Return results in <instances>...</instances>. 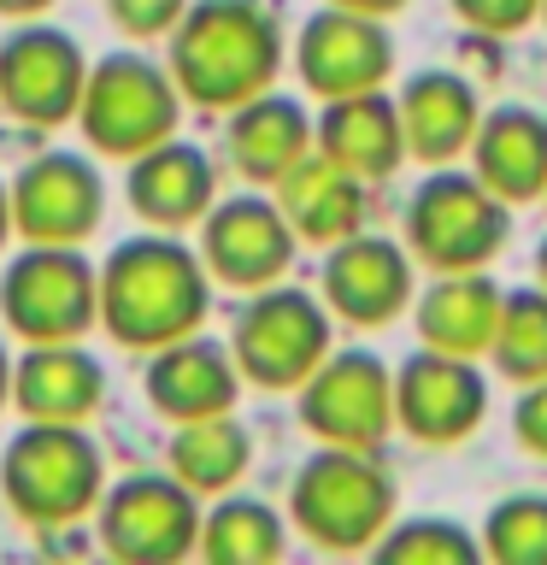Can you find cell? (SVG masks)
I'll use <instances>...</instances> for the list:
<instances>
[{
    "label": "cell",
    "instance_id": "obj_1",
    "mask_svg": "<svg viewBox=\"0 0 547 565\" xmlns=\"http://www.w3.org/2000/svg\"><path fill=\"white\" fill-rule=\"evenodd\" d=\"M212 312V271L201 247L176 242L171 230L130 236L100 259V330L118 348L153 353L194 335Z\"/></svg>",
    "mask_w": 547,
    "mask_h": 565
},
{
    "label": "cell",
    "instance_id": "obj_2",
    "mask_svg": "<svg viewBox=\"0 0 547 565\" xmlns=\"http://www.w3.org/2000/svg\"><path fill=\"white\" fill-rule=\"evenodd\" d=\"M171 77L206 113L265 95L282 71V30L259 0H194L171 35Z\"/></svg>",
    "mask_w": 547,
    "mask_h": 565
},
{
    "label": "cell",
    "instance_id": "obj_3",
    "mask_svg": "<svg viewBox=\"0 0 547 565\" xmlns=\"http://www.w3.org/2000/svg\"><path fill=\"white\" fill-rule=\"evenodd\" d=\"M106 494V454L83 424H42L24 418V430L0 454V501L12 519L35 530L83 524Z\"/></svg>",
    "mask_w": 547,
    "mask_h": 565
},
{
    "label": "cell",
    "instance_id": "obj_4",
    "mask_svg": "<svg viewBox=\"0 0 547 565\" xmlns=\"http://www.w3.org/2000/svg\"><path fill=\"white\" fill-rule=\"evenodd\" d=\"M289 519L300 536L330 554H371L395 524V477L371 459V448L318 441V454L289 483Z\"/></svg>",
    "mask_w": 547,
    "mask_h": 565
},
{
    "label": "cell",
    "instance_id": "obj_5",
    "mask_svg": "<svg viewBox=\"0 0 547 565\" xmlns=\"http://www.w3.org/2000/svg\"><path fill=\"white\" fill-rule=\"evenodd\" d=\"M0 318L18 342H83L100 324V271L77 242H24L0 271Z\"/></svg>",
    "mask_w": 547,
    "mask_h": 565
},
{
    "label": "cell",
    "instance_id": "obj_6",
    "mask_svg": "<svg viewBox=\"0 0 547 565\" xmlns=\"http://www.w3.org/2000/svg\"><path fill=\"white\" fill-rule=\"evenodd\" d=\"M176 118H183V88H176L171 65H153L148 53L130 47L88 65L77 130L95 141V153L136 159L176 136Z\"/></svg>",
    "mask_w": 547,
    "mask_h": 565
},
{
    "label": "cell",
    "instance_id": "obj_7",
    "mask_svg": "<svg viewBox=\"0 0 547 565\" xmlns=\"http://www.w3.org/2000/svg\"><path fill=\"white\" fill-rule=\"evenodd\" d=\"M512 212L476 171H430L406 201V247L430 271H476L506 247Z\"/></svg>",
    "mask_w": 547,
    "mask_h": 565
},
{
    "label": "cell",
    "instance_id": "obj_8",
    "mask_svg": "<svg viewBox=\"0 0 547 565\" xmlns=\"http://www.w3.org/2000/svg\"><path fill=\"white\" fill-rule=\"evenodd\" d=\"M242 377L259 388H300L330 353V307L294 282H265L229 330Z\"/></svg>",
    "mask_w": 547,
    "mask_h": 565
},
{
    "label": "cell",
    "instance_id": "obj_9",
    "mask_svg": "<svg viewBox=\"0 0 547 565\" xmlns=\"http://www.w3.org/2000/svg\"><path fill=\"white\" fill-rule=\"evenodd\" d=\"M100 547L124 565H171L201 542V494L171 471L124 477L95 507Z\"/></svg>",
    "mask_w": 547,
    "mask_h": 565
},
{
    "label": "cell",
    "instance_id": "obj_10",
    "mask_svg": "<svg viewBox=\"0 0 547 565\" xmlns=\"http://www.w3.org/2000/svg\"><path fill=\"white\" fill-rule=\"evenodd\" d=\"M83 83H88V53L77 47L71 30L24 18L0 42V113H12L18 124H35V130L77 124Z\"/></svg>",
    "mask_w": 547,
    "mask_h": 565
},
{
    "label": "cell",
    "instance_id": "obj_11",
    "mask_svg": "<svg viewBox=\"0 0 547 565\" xmlns=\"http://www.w3.org/2000/svg\"><path fill=\"white\" fill-rule=\"evenodd\" d=\"M300 424L330 448H377L395 430V371L365 348L324 353L300 383Z\"/></svg>",
    "mask_w": 547,
    "mask_h": 565
},
{
    "label": "cell",
    "instance_id": "obj_12",
    "mask_svg": "<svg viewBox=\"0 0 547 565\" xmlns=\"http://www.w3.org/2000/svg\"><path fill=\"white\" fill-rule=\"evenodd\" d=\"M12 236L18 242H88L106 218V183L88 153L47 148L12 177Z\"/></svg>",
    "mask_w": 547,
    "mask_h": 565
},
{
    "label": "cell",
    "instance_id": "obj_13",
    "mask_svg": "<svg viewBox=\"0 0 547 565\" xmlns=\"http://www.w3.org/2000/svg\"><path fill=\"white\" fill-rule=\"evenodd\" d=\"M294 224L282 218L277 194H229V201H212V212L201 218V259L212 282H229V289H265V282H282V271L294 265Z\"/></svg>",
    "mask_w": 547,
    "mask_h": 565
},
{
    "label": "cell",
    "instance_id": "obj_14",
    "mask_svg": "<svg viewBox=\"0 0 547 565\" xmlns=\"http://www.w3.org/2000/svg\"><path fill=\"white\" fill-rule=\"evenodd\" d=\"M483 413H489V377L465 353L418 348L395 371V424L412 441L453 448V441H465L483 424Z\"/></svg>",
    "mask_w": 547,
    "mask_h": 565
},
{
    "label": "cell",
    "instance_id": "obj_15",
    "mask_svg": "<svg viewBox=\"0 0 547 565\" xmlns=\"http://www.w3.org/2000/svg\"><path fill=\"white\" fill-rule=\"evenodd\" d=\"M294 71L307 83V95L335 100V95H360V88H383L395 71V42H388V18L347 12V7H318L300 24L294 42Z\"/></svg>",
    "mask_w": 547,
    "mask_h": 565
},
{
    "label": "cell",
    "instance_id": "obj_16",
    "mask_svg": "<svg viewBox=\"0 0 547 565\" xmlns=\"http://www.w3.org/2000/svg\"><path fill=\"white\" fill-rule=\"evenodd\" d=\"M412 247L353 230L324 254V307L342 324H388L412 300Z\"/></svg>",
    "mask_w": 547,
    "mask_h": 565
},
{
    "label": "cell",
    "instance_id": "obj_17",
    "mask_svg": "<svg viewBox=\"0 0 547 565\" xmlns=\"http://www.w3.org/2000/svg\"><path fill=\"white\" fill-rule=\"evenodd\" d=\"M148 406L171 424H189V418H212V413H236V395H242V365L236 353L212 335H176V342L153 348L148 360Z\"/></svg>",
    "mask_w": 547,
    "mask_h": 565
},
{
    "label": "cell",
    "instance_id": "obj_18",
    "mask_svg": "<svg viewBox=\"0 0 547 565\" xmlns=\"http://www.w3.org/2000/svg\"><path fill=\"white\" fill-rule=\"evenodd\" d=\"M124 201H130V212L153 230H189L212 212V201H218V171H212L206 148L165 136L159 148L130 159Z\"/></svg>",
    "mask_w": 547,
    "mask_h": 565
},
{
    "label": "cell",
    "instance_id": "obj_19",
    "mask_svg": "<svg viewBox=\"0 0 547 565\" xmlns=\"http://www.w3.org/2000/svg\"><path fill=\"white\" fill-rule=\"evenodd\" d=\"M106 401V371L83 342H24L12 360V406L42 424H88Z\"/></svg>",
    "mask_w": 547,
    "mask_h": 565
},
{
    "label": "cell",
    "instance_id": "obj_20",
    "mask_svg": "<svg viewBox=\"0 0 547 565\" xmlns=\"http://www.w3.org/2000/svg\"><path fill=\"white\" fill-rule=\"evenodd\" d=\"M312 148H318V118H312L294 95H277V88H265V95L229 106L224 153H229V166H236L247 183L271 189L277 177L294 171Z\"/></svg>",
    "mask_w": 547,
    "mask_h": 565
},
{
    "label": "cell",
    "instance_id": "obj_21",
    "mask_svg": "<svg viewBox=\"0 0 547 565\" xmlns=\"http://www.w3.org/2000/svg\"><path fill=\"white\" fill-rule=\"evenodd\" d=\"M318 153L347 166L365 183H383L406 159V130H400V100L383 88H360V95H335L318 113Z\"/></svg>",
    "mask_w": 547,
    "mask_h": 565
},
{
    "label": "cell",
    "instance_id": "obj_22",
    "mask_svg": "<svg viewBox=\"0 0 547 565\" xmlns=\"http://www.w3.org/2000/svg\"><path fill=\"white\" fill-rule=\"evenodd\" d=\"M271 189H277L282 218L294 224V236L312 247H335L353 230H365V177H353L318 148L294 171H282Z\"/></svg>",
    "mask_w": 547,
    "mask_h": 565
},
{
    "label": "cell",
    "instance_id": "obj_23",
    "mask_svg": "<svg viewBox=\"0 0 547 565\" xmlns=\"http://www.w3.org/2000/svg\"><path fill=\"white\" fill-rule=\"evenodd\" d=\"M471 171L501 194L506 206L547 194V118L529 106H494L471 136Z\"/></svg>",
    "mask_w": 547,
    "mask_h": 565
},
{
    "label": "cell",
    "instance_id": "obj_24",
    "mask_svg": "<svg viewBox=\"0 0 547 565\" xmlns=\"http://www.w3.org/2000/svg\"><path fill=\"white\" fill-rule=\"evenodd\" d=\"M501 307H506V289H494L483 265L476 271H441V282H430L418 300V335L423 348L483 360L494 348V330H501Z\"/></svg>",
    "mask_w": 547,
    "mask_h": 565
},
{
    "label": "cell",
    "instance_id": "obj_25",
    "mask_svg": "<svg viewBox=\"0 0 547 565\" xmlns=\"http://www.w3.org/2000/svg\"><path fill=\"white\" fill-rule=\"evenodd\" d=\"M400 130H406V153L430 159V166H448L453 153L471 148L476 124H483V106H476V88L453 71H418L400 88Z\"/></svg>",
    "mask_w": 547,
    "mask_h": 565
},
{
    "label": "cell",
    "instance_id": "obj_26",
    "mask_svg": "<svg viewBox=\"0 0 547 565\" xmlns=\"http://www.w3.org/2000/svg\"><path fill=\"white\" fill-rule=\"evenodd\" d=\"M254 466V436L236 413H212V418H189L176 424L171 448H165V471L201 494H229Z\"/></svg>",
    "mask_w": 547,
    "mask_h": 565
},
{
    "label": "cell",
    "instance_id": "obj_27",
    "mask_svg": "<svg viewBox=\"0 0 547 565\" xmlns=\"http://www.w3.org/2000/svg\"><path fill=\"white\" fill-rule=\"evenodd\" d=\"M289 547L277 507L254 501V494H212V507L201 512V542L194 554H206L212 565H271Z\"/></svg>",
    "mask_w": 547,
    "mask_h": 565
},
{
    "label": "cell",
    "instance_id": "obj_28",
    "mask_svg": "<svg viewBox=\"0 0 547 565\" xmlns=\"http://www.w3.org/2000/svg\"><path fill=\"white\" fill-rule=\"evenodd\" d=\"M494 371L506 383H536L547 377V289H512L506 307H501V330H494V348H489Z\"/></svg>",
    "mask_w": 547,
    "mask_h": 565
},
{
    "label": "cell",
    "instance_id": "obj_29",
    "mask_svg": "<svg viewBox=\"0 0 547 565\" xmlns=\"http://www.w3.org/2000/svg\"><path fill=\"white\" fill-rule=\"evenodd\" d=\"M371 554L388 559V565H476L483 559V536H471V530L453 524V519L423 512V519H395Z\"/></svg>",
    "mask_w": 547,
    "mask_h": 565
},
{
    "label": "cell",
    "instance_id": "obj_30",
    "mask_svg": "<svg viewBox=\"0 0 547 565\" xmlns=\"http://www.w3.org/2000/svg\"><path fill=\"white\" fill-rule=\"evenodd\" d=\"M483 554L501 565H547V494L524 489L489 507L483 519Z\"/></svg>",
    "mask_w": 547,
    "mask_h": 565
},
{
    "label": "cell",
    "instance_id": "obj_31",
    "mask_svg": "<svg viewBox=\"0 0 547 565\" xmlns=\"http://www.w3.org/2000/svg\"><path fill=\"white\" fill-rule=\"evenodd\" d=\"M194 0H106L112 24L130 35V42H165V35L183 24V12Z\"/></svg>",
    "mask_w": 547,
    "mask_h": 565
},
{
    "label": "cell",
    "instance_id": "obj_32",
    "mask_svg": "<svg viewBox=\"0 0 547 565\" xmlns=\"http://www.w3.org/2000/svg\"><path fill=\"white\" fill-rule=\"evenodd\" d=\"M453 12L483 35H512L541 18V0H453Z\"/></svg>",
    "mask_w": 547,
    "mask_h": 565
},
{
    "label": "cell",
    "instance_id": "obj_33",
    "mask_svg": "<svg viewBox=\"0 0 547 565\" xmlns=\"http://www.w3.org/2000/svg\"><path fill=\"white\" fill-rule=\"evenodd\" d=\"M512 430H518V441H524L536 459H547V377L524 383L518 406H512Z\"/></svg>",
    "mask_w": 547,
    "mask_h": 565
},
{
    "label": "cell",
    "instance_id": "obj_34",
    "mask_svg": "<svg viewBox=\"0 0 547 565\" xmlns=\"http://www.w3.org/2000/svg\"><path fill=\"white\" fill-rule=\"evenodd\" d=\"M330 7H347V12H371V18H395L406 0H330Z\"/></svg>",
    "mask_w": 547,
    "mask_h": 565
},
{
    "label": "cell",
    "instance_id": "obj_35",
    "mask_svg": "<svg viewBox=\"0 0 547 565\" xmlns=\"http://www.w3.org/2000/svg\"><path fill=\"white\" fill-rule=\"evenodd\" d=\"M47 7H53V0H0V18H35Z\"/></svg>",
    "mask_w": 547,
    "mask_h": 565
},
{
    "label": "cell",
    "instance_id": "obj_36",
    "mask_svg": "<svg viewBox=\"0 0 547 565\" xmlns=\"http://www.w3.org/2000/svg\"><path fill=\"white\" fill-rule=\"evenodd\" d=\"M12 242V189L0 183V247Z\"/></svg>",
    "mask_w": 547,
    "mask_h": 565
},
{
    "label": "cell",
    "instance_id": "obj_37",
    "mask_svg": "<svg viewBox=\"0 0 547 565\" xmlns=\"http://www.w3.org/2000/svg\"><path fill=\"white\" fill-rule=\"evenodd\" d=\"M7 401H12V353L0 348V406H7Z\"/></svg>",
    "mask_w": 547,
    "mask_h": 565
},
{
    "label": "cell",
    "instance_id": "obj_38",
    "mask_svg": "<svg viewBox=\"0 0 547 565\" xmlns=\"http://www.w3.org/2000/svg\"><path fill=\"white\" fill-rule=\"evenodd\" d=\"M536 282H541V289H547V242L536 247Z\"/></svg>",
    "mask_w": 547,
    "mask_h": 565
},
{
    "label": "cell",
    "instance_id": "obj_39",
    "mask_svg": "<svg viewBox=\"0 0 547 565\" xmlns=\"http://www.w3.org/2000/svg\"><path fill=\"white\" fill-rule=\"evenodd\" d=\"M541 18H547V0H541Z\"/></svg>",
    "mask_w": 547,
    "mask_h": 565
},
{
    "label": "cell",
    "instance_id": "obj_40",
    "mask_svg": "<svg viewBox=\"0 0 547 565\" xmlns=\"http://www.w3.org/2000/svg\"><path fill=\"white\" fill-rule=\"evenodd\" d=\"M541 201H547V194H541Z\"/></svg>",
    "mask_w": 547,
    "mask_h": 565
}]
</instances>
